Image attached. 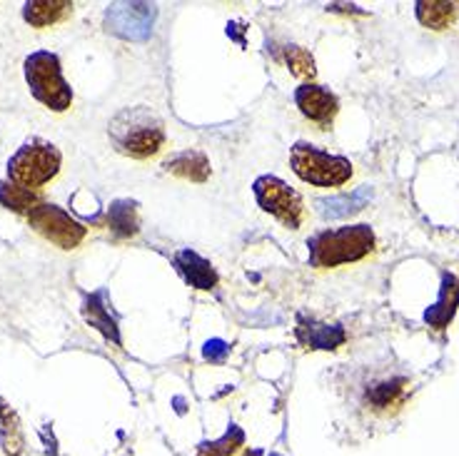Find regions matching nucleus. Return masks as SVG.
I'll use <instances>...</instances> for the list:
<instances>
[{"mask_svg":"<svg viewBox=\"0 0 459 456\" xmlns=\"http://www.w3.org/2000/svg\"><path fill=\"white\" fill-rule=\"evenodd\" d=\"M115 150L133 160H150L165 145V123L145 105L126 108L108 125Z\"/></svg>","mask_w":459,"mask_h":456,"instance_id":"1","label":"nucleus"},{"mask_svg":"<svg viewBox=\"0 0 459 456\" xmlns=\"http://www.w3.org/2000/svg\"><path fill=\"white\" fill-rule=\"evenodd\" d=\"M310 264L317 270H333L342 264L365 260L375 250V232L369 225H350L340 229L317 232L310 242Z\"/></svg>","mask_w":459,"mask_h":456,"instance_id":"2","label":"nucleus"},{"mask_svg":"<svg viewBox=\"0 0 459 456\" xmlns=\"http://www.w3.org/2000/svg\"><path fill=\"white\" fill-rule=\"evenodd\" d=\"M28 90L38 103H43L53 113H65L73 105V88L63 78L60 57L50 50H35L23 63Z\"/></svg>","mask_w":459,"mask_h":456,"instance_id":"3","label":"nucleus"},{"mask_svg":"<svg viewBox=\"0 0 459 456\" xmlns=\"http://www.w3.org/2000/svg\"><path fill=\"white\" fill-rule=\"evenodd\" d=\"M290 165L299 180L312 187H342L352 177V162L347 158L330 155L305 140L295 142L290 152Z\"/></svg>","mask_w":459,"mask_h":456,"instance_id":"4","label":"nucleus"},{"mask_svg":"<svg viewBox=\"0 0 459 456\" xmlns=\"http://www.w3.org/2000/svg\"><path fill=\"white\" fill-rule=\"evenodd\" d=\"M60 162L63 158L56 145L33 137L8 160V177L13 185H21L25 190H40L43 185L56 180Z\"/></svg>","mask_w":459,"mask_h":456,"instance_id":"5","label":"nucleus"},{"mask_svg":"<svg viewBox=\"0 0 459 456\" xmlns=\"http://www.w3.org/2000/svg\"><path fill=\"white\" fill-rule=\"evenodd\" d=\"M253 193L263 212L280 219L285 228L299 229L305 219V202L298 190H292L285 180H280L275 175H263L253 183Z\"/></svg>","mask_w":459,"mask_h":456,"instance_id":"6","label":"nucleus"},{"mask_svg":"<svg viewBox=\"0 0 459 456\" xmlns=\"http://www.w3.org/2000/svg\"><path fill=\"white\" fill-rule=\"evenodd\" d=\"M28 222L40 237L53 242L60 250H75L88 235V228H82L78 219H73L63 207L53 205V202H40L28 215Z\"/></svg>","mask_w":459,"mask_h":456,"instance_id":"7","label":"nucleus"},{"mask_svg":"<svg viewBox=\"0 0 459 456\" xmlns=\"http://www.w3.org/2000/svg\"><path fill=\"white\" fill-rule=\"evenodd\" d=\"M155 8L148 3H115L105 13L108 30L127 40H145L152 30Z\"/></svg>","mask_w":459,"mask_h":456,"instance_id":"8","label":"nucleus"},{"mask_svg":"<svg viewBox=\"0 0 459 456\" xmlns=\"http://www.w3.org/2000/svg\"><path fill=\"white\" fill-rule=\"evenodd\" d=\"M295 105H298L299 113L320 130H330L334 117H337V110H340L337 95L327 90L325 85H317V82H302L295 90Z\"/></svg>","mask_w":459,"mask_h":456,"instance_id":"9","label":"nucleus"},{"mask_svg":"<svg viewBox=\"0 0 459 456\" xmlns=\"http://www.w3.org/2000/svg\"><path fill=\"white\" fill-rule=\"evenodd\" d=\"M172 262H175L178 272L183 274V280L190 287H195V289H215L218 287L215 267L203 254H197L195 250L175 252Z\"/></svg>","mask_w":459,"mask_h":456,"instance_id":"10","label":"nucleus"},{"mask_svg":"<svg viewBox=\"0 0 459 456\" xmlns=\"http://www.w3.org/2000/svg\"><path fill=\"white\" fill-rule=\"evenodd\" d=\"M82 317L85 322L95 327V330L103 334L108 342L113 344H123L120 340V330H117V320L113 317V312H110V305H108V292L105 289H98V292H92V295L85 297V305H82Z\"/></svg>","mask_w":459,"mask_h":456,"instance_id":"11","label":"nucleus"},{"mask_svg":"<svg viewBox=\"0 0 459 456\" xmlns=\"http://www.w3.org/2000/svg\"><path fill=\"white\" fill-rule=\"evenodd\" d=\"M295 334H298V342L305 349H337L347 340L344 330L337 327V324H322V322L305 320H299Z\"/></svg>","mask_w":459,"mask_h":456,"instance_id":"12","label":"nucleus"},{"mask_svg":"<svg viewBox=\"0 0 459 456\" xmlns=\"http://www.w3.org/2000/svg\"><path fill=\"white\" fill-rule=\"evenodd\" d=\"M73 3L68 0H30L23 5V21L33 28H53L68 21Z\"/></svg>","mask_w":459,"mask_h":456,"instance_id":"13","label":"nucleus"},{"mask_svg":"<svg viewBox=\"0 0 459 456\" xmlns=\"http://www.w3.org/2000/svg\"><path fill=\"white\" fill-rule=\"evenodd\" d=\"M165 170L190 183H205L210 177V160L200 150H185V152L172 155L170 160H165Z\"/></svg>","mask_w":459,"mask_h":456,"instance_id":"14","label":"nucleus"},{"mask_svg":"<svg viewBox=\"0 0 459 456\" xmlns=\"http://www.w3.org/2000/svg\"><path fill=\"white\" fill-rule=\"evenodd\" d=\"M459 3L449 0H422L417 3V21L429 30H447L457 23Z\"/></svg>","mask_w":459,"mask_h":456,"instance_id":"15","label":"nucleus"},{"mask_svg":"<svg viewBox=\"0 0 459 456\" xmlns=\"http://www.w3.org/2000/svg\"><path fill=\"white\" fill-rule=\"evenodd\" d=\"M459 305V280L455 274H445L442 280V292L437 305L425 314V320L435 327V330H445L452 317H455V309Z\"/></svg>","mask_w":459,"mask_h":456,"instance_id":"16","label":"nucleus"},{"mask_svg":"<svg viewBox=\"0 0 459 456\" xmlns=\"http://www.w3.org/2000/svg\"><path fill=\"white\" fill-rule=\"evenodd\" d=\"M108 228L117 240L135 237L140 229L138 205L130 202V200H115L110 210H108Z\"/></svg>","mask_w":459,"mask_h":456,"instance_id":"17","label":"nucleus"},{"mask_svg":"<svg viewBox=\"0 0 459 456\" xmlns=\"http://www.w3.org/2000/svg\"><path fill=\"white\" fill-rule=\"evenodd\" d=\"M40 202L43 200H40V194L35 193V190H25L21 185L13 183H0V205L15 212V215L28 217Z\"/></svg>","mask_w":459,"mask_h":456,"instance_id":"18","label":"nucleus"},{"mask_svg":"<svg viewBox=\"0 0 459 456\" xmlns=\"http://www.w3.org/2000/svg\"><path fill=\"white\" fill-rule=\"evenodd\" d=\"M0 442H3V452L8 456H18L23 449V432H21V422L15 417V411L0 401Z\"/></svg>","mask_w":459,"mask_h":456,"instance_id":"19","label":"nucleus"},{"mask_svg":"<svg viewBox=\"0 0 459 456\" xmlns=\"http://www.w3.org/2000/svg\"><path fill=\"white\" fill-rule=\"evenodd\" d=\"M242 444H245V432L232 424L218 442H203L197 449V456H235Z\"/></svg>","mask_w":459,"mask_h":456,"instance_id":"20","label":"nucleus"},{"mask_svg":"<svg viewBox=\"0 0 459 456\" xmlns=\"http://www.w3.org/2000/svg\"><path fill=\"white\" fill-rule=\"evenodd\" d=\"M368 202V194L365 193H355V194H344V197H333V200H320L317 207H320L322 217H347L362 210Z\"/></svg>","mask_w":459,"mask_h":456,"instance_id":"21","label":"nucleus"},{"mask_svg":"<svg viewBox=\"0 0 459 456\" xmlns=\"http://www.w3.org/2000/svg\"><path fill=\"white\" fill-rule=\"evenodd\" d=\"M285 63L292 75L298 78H315L317 75V68H315V57H312L310 50H305L302 46H287L285 47Z\"/></svg>","mask_w":459,"mask_h":456,"instance_id":"22","label":"nucleus"},{"mask_svg":"<svg viewBox=\"0 0 459 456\" xmlns=\"http://www.w3.org/2000/svg\"><path fill=\"white\" fill-rule=\"evenodd\" d=\"M404 397V382H390V384H379L372 389L369 401H372V409L387 411L390 407H397Z\"/></svg>","mask_w":459,"mask_h":456,"instance_id":"23","label":"nucleus"},{"mask_svg":"<svg viewBox=\"0 0 459 456\" xmlns=\"http://www.w3.org/2000/svg\"><path fill=\"white\" fill-rule=\"evenodd\" d=\"M230 347L222 340H210L205 344V349H203V357H205V362L210 365H220V362H225L228 359Z\"/></svg>","mask_w":459,"mask_h":456,"instance_id":"24","label":"nucleus"},{"mask_svg":"<svg viewBox=\"0 0 459 456\" xmlns=\"http://www.w3.org/2000/svg\"><path fill=\"white\" fill-rule=\"evenodd\" d=\"M242 456H264V452L263 449H247Z\"/></svg>","mask_w":459,"mask_h":456,"instance_id":"25","label":"nucleus"}]
</instances>
